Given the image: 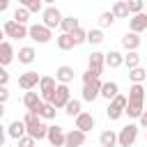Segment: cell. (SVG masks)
I'll list each match as a JSON object with an SVG mask.
<instances>
[{
    "instance_id": "obj_1",
    "label": "cell",
    "mask_w": 147,
    "mask_h": 147,
    "mask_svg": "<svg viewBox=\"0 0 147 147\" xmlns=\"http://www.w3.org/2000/svg\"><path fill=\"white\" fill-rule=\"evenodd\" d=\"M124 108H126V96H124V94H117V96H113V99L108 101V108H106V115H108V119H110V122L119 119V117L124 115Z\"/></svg>"
},
{
    "instance_id": "obj_2",
    "label": "cell",
    "mask_w": 147,
    "mask_h": 147,
    "mask_svg": "<svg viewBox=\"0 0 147 147\" xmlns=\"http://www.w3.org/2000/svg\"><path fill=\"white\" fill-rule=\"evenodd\" d=\"M138 124H126V126H122L119 129V133H117V145L119 147H133V142L138 140Z\"/></svg>"
},
{
    "instance_id": "obj_3",
    "label": "cell",
    "mask_w": 147,
    "mask_h": 147,
    "mask_svg": "<svg viewBox=\"0 0 147 147\" xmlns=\"http://www.w3.org/2000/svg\"><path fill=\"white\" fill-rule=\"evenodd\" d=\"M28 37H30L32 41H37V44H48L51 37H53V32H51V28H46L44 23H34V25L28 28Z\"/></svg>"
},
{
    "instance_id": "obj_4",
    "label": "cell",
    "mask_w": 147,
    "mask_h": 147,
    "mask_svg": "<svg viewBox=\"0 0 147 147\" xmlns=\"http://www.w3.org/2000/svg\"><path fill=\"white\" fill-rule=\"evenodd\" d=\"M41 18H44L41 23H44L46 28H51V30H53V28H60V21H62V11H60L55 5H48L46 9H41Z\"/></svg>"
},
{
    "instance_id": "obj_5",
    "label": "cell",
    "mask_w": 147,
    "mask_h": 147,
    "mask_svg": "<svg viewBox=\"0 0 147 147\" xmlns=\"http://www.w3.org/2000/svg\"><path fill=\"white\" fill-rule=\"evenodd\" d=\"M69 99H71L69 85L57 83V85H55V92H53V96H51V101H48V103H53V106L60 110V108H64V106H67V101H69Z\"/></svg>"
},
{
    "instance_id": "obj_6",
    "label": "cell",
    "mask_w": 147,
    "mask_h": 147,
    "mask_svg": "<svg viewBox=\"0 0 147 147\" xmlns=\"http://www.w3.org/2000/svg\"><path fill=\"white\" fill-rule=\"evenodd\" d=\"M2 30H5V37H11V39H25V37H28V25L16 23L14 18H9V21L2 25Z\"/></svg>"
},
{
    "instance_id": "obj_7",
    "label": "cell",
    "mask_w": 147,
    "mask_h": 147,
    "mask_svg": "<svg viewBox=\"0 0 147 147\" xmlns=\"http://www.w3.org/2000/svg\"><path fill=\"white\" fill-rule=\"evenodd\" d=\"M55 85H57L55 76H41V78H39V96H41L44 101H51V96H53V92H55Z\"/></svg>"
},
{
    "instance_id": "obj_8",
    "label": "cell",
    "mask_w": 147,
    "mask_h": 147,
    "mask_svg": "<svg viewBox=\"0 0 147 147\" xmlns=\"http://www.w3.org/2000/svg\"><path fill=\"white\" fill-rule=\"evenodd\" d=\"M101 92V78H92L87 83H83V101H94Z\"/></svg>"
},
{
    "instance_id": "obj_9",
    "label": "cell",
    "mask_w": 147,
    "mask_h": 147,
    "mask_svg": "<svg viewBox=\"0 0 147 147\" xmlns=\"http://www.w3.org/2000/svg\"><path fill=\"white\" fill-rule=\"evenodd\" d=\"M46 140L51 142V147H64V129L57 126V124L48 126V131H46Z\"/></svg>"
},
{
    "instance_id": "obj_10",
    "label": "cell",
    "mask_w": 147,
    "mask_h": 147,
    "mask_svg": "<svg viewBox=\"0 0 147 147\" xmlns=\"http://www.w3.org/2000/svg\"><path fill=\"white\" fill-rule=\"evenodd\" d=\"M85 136H87V133H83L80 129L67 131V133H64V147H83V145H85Z\"/></svg>"
},
{
    "instance_id": "obj_11",
    "label": "cell",
    "mask_w": 147,
    "mask_h": 147,
    "mask_svg": "<svg viewBox=\"0 0 147 147\" xmlns=\"http://www.w3.org/2000/svg\"><path fill=\"white\" fill-rule=\"evenodd\" d=\"M103 67H106V53H99V51H94V53L87 57V69H92L96 76H101Z\"/></svg>"
},
{
    "instance_id": "obj_12",
    "label": "cell",
    "mask_w": 147,
    "mask_h": 147,
    "mask_svg": "<svg viewBox=\"0 0 147 147\" xmlns=\"http://www.w3.org/2000/svg\"><path fill=\"white\" fill-rule=\"evenodd\" d=\"M39 78H41V76H39L37 71H25V74L18 76V87H23L25 92H28V90H34V87L39 85Z\"/></svg>"
},
{
    "instance_id": "obj_13",
    "label": "cell",
    "mask_w": 147,
    "mask_h": 147,
    "mask_svg": "<svg viewBox=\"0 0 147 147\" xmlns=\"http://www.w3.org/2000/svg\"><path fill=\"white\" fill-rule=\"evenodd\" d=\"M129 30L131 32H145L147 30V14L145 11H138V14H131V18H129Z\"/></svg>"
},
{
    "instance_id": "obj_14",
    "label": "cell",
    "mask_w": 147,
    "mask_h": 147,
    "mask_svg": "<svg viewBox=\"0 0 147 147\" xmlns=\"http://www.w3.org/2000/svg\"><path fill=\"white\" fill-rule=\"evenodd\" d=\"M41 103H44V99L39 96V92H32V90H28V92H25V96H23V106H25L28 110H34V113L39 115Z\"/></svg>"
},
{
    "instance_id": "obj_15",
    "label": "cell",
    "mask_w": 147,
    "mask_h": 147,
    "mask_svg": "<svg viewBox=\"0 0 147 147\" xmlns=\"http://www.w3.org/2000/svg\"><path fill=\"white\" fill-rule=\"evenodd\" d=\"M76 129H80L83 133H90V131L94 129V117H92L90 113L80 110V113L76 115Z\"/></svg>"
},
{
    "instance_id": "obj_16",
    "label": "cell",
    "mask_w": 147,
    "mask_h": 147,
    "mask_svg": "<svg viewBox=\"0 0 147 147\" xmlns=\"http://www.w3.org/2000/svg\"><path fill=\"white\" fill-rule=\"evenodd\" d=\"M145 96H147V90H145V85H142V83H133V85L129 87V96H126V101L145 103Z\"/></svg>"
},
{
    "instance_id": "obj_17",
    "label": "cell",
    "mask_w": 147,
    "mask_h": 147,
    "mask_svg": "<svg viewBox=\"0 0 147 147\" xmlns=\"http://www.w3.org/2000/svg\"><path fill=\"white\" fill-rule=\"evenodd\" d=\"M74 76H76V71H74V67H69V64H62V67L55 69V80H57V83L69 85V83L74 80Z\"/></svg>"
},
{
    "instance_id": "obj_18",
    "label": "cell",
    "mask_w": 147,
    "mask_h": 147,
    "mask_svg": "<svg viewBox=\"0 0 147 147\" xmlns=\"http://www.w3.org/2000/svg\"><path fill=\"white\" fill-rule=\"evenodd\" d=\"M140 41H142V39H140V34H138V32H131V30H129V32H126V34L122 37V48H124V51H138Z\"/></svg>"
},
{
    "instance_id": "obj_19",
    "label": "cell",
    "mask_w": 147,
    "mask_h": 147,
    "mask_svg": "<svg viewBox=\"0 0 147 147\" xmlns=\"http://www.w3.org/2000/svg\"><path fill=\"white\" fill-rule=\"evenodd\" d=\"M14 46L9 44V41H0V64L2 67H7V64H11L14 62Z\"/></svg>"
},
{
    "instance_id": "obj_20",
    "label": "cell",
    "mask_w": 147,
    "mask_h": 147,
    "mask_svg": "<svg viewBox=\"0 0 147 147\" xmlns=\"http://www.w3.org/2000/svg\"><path fill=\"white\" fill-rule=\"evenodd\" d=\"M106 67H110V69L124 67V55H122L119 51H108V53H106Z\"/></svg>"
},
{
    "instance_id": "obj_21",
    "label": "cell",
    "mask_w": 147,
    "mask_h": 147,
    "mask_svg": "<svg viewBox=\"0 0 147 147\" xmlns=\"http://www.w3.org/2000/svg\"><path fill=\"white\" fill-rule=\"evenodd\" d=\"M7 136L14 138V140L23 138V136H25V124H23V119H14V122L7 126Z\"/></svg>"
},
{
    "instance_id": "obj_22",
    "label": "cell",
    "mask_w": 147,
    "mask_h": 147,
    "mask_svg": "<svg viewBox=\"0 0 147 147\" xmlns=\"http://www.w3.org/2000/svg\"><path fill=\"white\" fill-rule=\"evenodd\" d=\"M119 94V87H117V83L115 80H108V83H101V92H99V96H103V99H113V96H117Z\"/></svg>"
},
{
    "instance_id": "obj_23",
    "label": "cell",
    "mask_w": 147,
    "mask_h": 147,
    "mask_svg": "<svg viewBox=\"0 0 147 147\" xmlns=\"http://www.w3.org/2000/svg\"><path fill=\"white\" fill-rule=\"evenodd\" d=\"M46 131H48V126H46L44 122H37L34 126H28V129H25V133L32 136L34 140H44V138H46Z\"/></svg>"
},
{
    "instance_id": "obj_24",
    "label": "cell",
    "mask_w": 147,
    "mask_h": 147,
    "mask_svg": "<svg viewBox=\"0 0 147 147\" xmlns=\"http://www.w3.org/2000/svg\"><path fill=\"white\" fill-rule=\"evenodd\" d=\"M99 145H101V147H115V145H117V133H115L113 129L101 131V136H99Z\"/></svg>"
},
{
    "instance_id": "obj_25",
    "label": "cell",
    "mask_w": 147,
    "mask_h": 147,
    "mask_svg": "<svg viewBox=\"0 0 147 147\" xmlns=\"http://www.w3.org/2000/svg\"><path fill=\"white\" fill-rule=\"evenodd\" d=\"M110 11H113L115 18H129V16H131V14H129V7H126V0H115Z\"/></svg>"
},
{
    "instance_id": "obj_26",
    "label": "cell",
    "mask_w": 147,
    "mask_h": 147,
    "mask_svg": "<svg viewBox=\"0 0 147 147\" xmlns=\"http://www.w3.org/2000/svg\"><path fill=\"white\" fill-rule=\"evenodd\" d=\"M34 57H37V53H34L32 46H23V48H18V62H21V64H32Z\"/></svg>"
},
{
    "instance_id": "obj_27",
    "label": "cell",
    "mask_w": 147,
    "mask_h": 147,
    "mask_svg": "<svg viewBox=\"0 0 147 147\" xmlns=\"http://www.w3.org/2000/svg\"><path fill=\"white\" fill-rule=\"evenodd\" d=\"M142 110H145V103H136V101H126V108H124V115H129L131 119H138Z\"/></svg>"
},
{
    "instance_id": "obj_28",
    "label": "cell",
    "mask_w": 147,
    "mask_h": 147,
    "mask_svg": "<svg viewBox=\"0 0 147 147\" xmlns=\"http://www.w3.org/2000/svg\"><path fill=\"white\" fill-rule=\"evenodd\" d=\"M60 28H62V32H74L76 28H80V21H78L76 16H62Z\"/></svg>"
},
{
    "instance_id": "obj_29",
    "label": "cell",
    "mask_w": 147,
    "mask_h": 147,
    "mask_svg": "<svg viewBox=\"0 0 147 147\" xmlns=\"http://www.w3.org/2000/svg\"><path fill=\"white\" fill-rule=\"evenodd\" d=\"M55 44H57L60 51H71V48H74V39H71L69 32H62L60 37H55Z\"/></svg>"
},
{
    "instance_id": "obj_30",
    "label": "cell",
    "mask_w": 147,
    "mask_h": 147,
    "mask_svg": "<svg viewBox=\"0 0 147 147\" xmlns=\"http://www.w3.org/2000/svg\"><path fill=\"white\" fill-rule=\"evenodd\" d=\"M145 78H147V69H142L140 64L129 69V80L131 83H145Z\"/></svg>"
},
{
    "instance_id": "obj_31",
    "label": "cell",
    "mask_w": 147,
    "mask_h": 147,
    "mask_svg": "<svg viewBox=\"0 0 147 147\" xmlns=\"http://www.w3.org/2000/svg\"><path fill=\"white\" fill-rule=\"evenodd\" d=\"M55 115H57V108H55L53 103L44 101L41 108H39V117H41V119H55Z\"/></svg>"
},
{
    "instance_id": "obj_32",
    "label": "cell",
    "mask_w": 147,
    "mask_h": 147,
    "mask_svg": "<svg viewBox=\"0 0 147 147\" xmlns=\"http://www.w3.org/2000/svg\"><path fill=\"white\" fill-rule=\"evenodd\" d=\"M14 21H16V23H23V25H28V21H30V11H28L23 5H18V7L14 9Z\"/></svg>"
},
{
    "instance_id": "obj_33",
    "label": "cell",
    "mask_w": 147,
    "mask_h": 147,
    "mask_svg": "<svg viewBox=\"0 0 147 147\" xmlns=\"http://www.w3.org/2000/svg\"><path fill=\"white\" fill-rule=\"evenodd\" d=\"M103 39H106V37H103V30H101V28H92V30H87V41H90V44L99 46Z\"/></svg>"
},
{
    "instance_id": "obj_34",
    "label": "cell",
    "mask_w": 147,
    "mask_h": 147,
    "mask_svg": "<svg viewBox=\"0 0 147 147\" xmlns=\"http://www.w3.org/2000/svg\"><path fill=\"white\" fill-rule=\"evenodd\" d=\"M138 64H140L138 51H126V55H124V67H126V69H133V67H138Z\"/></svg>"
},
{
    "instance_id": "obj_35",
    "label": "cell",
    "mask_w": 147,
    "mask_h": 147,
    "mask_svg": "<svg viewBox=\"0 0 147 147\" xmlns=\"http://www.w3.org/2000/svg\"><path fill=\"white\" fill-rule=\"evenodd\" d=\"M80 110H83V106H80V101H78V99H69V101H67V106H64V113H67L69 117H76Z\"/></svg>"
},
{
    "instance_id": "obj_36",
    "label": "cell",
    "mask_w": 147,
    "mask_h": 147,
    "mask_svg": "<svg viewBox=\"0 0 147 147\" xmlns=\"http://www.w3.org/2000/svg\"><path fill=\"white\" fill-rule=\"evenodd\" d=\"M69 34H71V39H74V46H80V44L87 41V30H83V28H76V30L69 32Z\"/></svg>"
},
{
    "instance_id": "obj_37",
    "label": "cell",
    "mask_w": 147,
    "mask_h": 147,
    "mask_svg": "<svg viewBox=\"0 0 147 147\" xmlns=\"http://www.w3.org/2000/svg\"><path fill=\"white\" fill-rule=\"evenodd\" d=\"M96 21H99V28H110L115 23V16H113V11H101Z\"/></svg>"
},
{
    "instance_id": "obj_38",
    "label": "cell",
    "mask_w": 147,
    "mask_h": 147,
    "mask_svg": "<svg viewBox=\"0 0 147 147\" xmlns=\"http://www.w3.org/2000/svg\"><path fill=\"white\" fill-rule=\"evenodd\" d=\"M37 122H41V117H39L34 110H28V113H25V117H23V124H25V129H28V126H34Z\"/></svg>"
},
{
    "instance_id": "obj_39",
    "label": "cell",
    "mask_w": 147,
    "mask_h": 147,
    "mask_svg": "<svg viewBox=\"0 0 147 147\" xmlns=\"http://www.w3.org/2000/svg\"><path fill=\"white\" fill-rule=\"evenodd\" d=\"M126 7H129V14H138L145 9V0H126Z\"/></svg>"
},
{
    "instance_id": "obj_40",
    "label": "cell",
    "mask_w": 147,
    "mask_h": 147,
    "mask_svg": "<svg viewBox=\"0 0 147 147\" xmlns=\"http://www.w3.org/2000/svg\"><path fill=\"white\" fill-rule=\"evenodd\" d=\"M16 142H18V147H37V140H34L32 136H28V133H25L23 138H18Z\"/></svg>"
},
{
    "instance_id": "obj_41",
    "label": "cell",
    "mask_w": 147,
    "mask_h": 147,
    "mask_svg": "<svg viewBox=\"0 0 147 147\" xmlns=\"http://www.w3.org/2000/svg\"><path fill=\"white\" fill-rule=\"evenodd\" d=\"M9 101V90L7 85H0V103H7Z\"/></svg>"
},
{
    "instance_id": "obj_42",
    "label": "cell",
    "mask_w": 147,
    "mask_h": 147,
    "mask_svg": "<svg viewBox=\"0 0 147 147\" xmlns=\"http://www.w3.org/2000/svg\"><path fill=\"white\" fill-rule=\"evenodd\" d=\"M9 83V74H7V67L0 64V85H7Z\"/></svg>"
},
{
    "instance_id": "obj_43",
    "label": "cell",
    "mask_w": 147,
    "mask_h": 147,
    "mask_svg": "<svg viewBox=\"0 0 147 147\" xmlns=\"http://www.w3.org/2000/svg\"><path fill=\"white\" fill-rule=\"evenodd\" d=\"M92 78H99V76H96V74H94L92 69H87V71L83 74V83H87V80H92Z\"/></svg>"
},
{
    "instance_id": "obj_44",
    "label": "cell",
    "mask_w": 147,
    "mask_h": 147,
    "mask_svg": "<svg viewBox=\"0 0 147 147\" xmlns=\"http://www.w3.org/2000/svg\"><path fill=\"white\" fill-rule=\"evenodd\" d=\"M138 122H140V126H142V129H147V110H142V113H140Z\"/></svg>"
},
{
    "instance_id": "obj_45",
    "label": "cell",
    "mask_w": 147,
    "mask_h": 147,
    "mask_svg": "<svg viewBox=\"0 0 147 147\" xmlns=\"http://www.w3.org/2000/svg\"><path fill=\"white\" fill-rule=\"evenodd\" d=\"M5 140H7V129H5L2 124H0V147L5 145Z\"/></svg>"
},
{
    "instance_id": "obj_46",
    "label": "cell",
    "mask_w": 147,
    "mask_h": 147,
    "mask_svg": "<svg viewBox=\"0 0 147 147\" xmlns=\"http://www.w3.org/2000/svg\"><path fill=\"white\" fill-rule=\"evenodd\" d=\"M9 2H11V0H0V14H2V11H7Z\"/></svg>"
},
{
    "instance_id": "obj_47",
    "label": "cell",
    "mask_w": 147,
    "mask_h": 147,
    "mask_svg": "<svg viewBox=\"0 0 147 147\" xmlns=\"http://www.w3.org/2000/svg\"><path fill=\"white\" fill-rule=\"evenodd\" d=\"M2 115H5V103H0V119H2Z\"/></svg>"
},
{
    "instance_id": "obj_48",
    "label": "cell",
    "mask_w": 147,
    "mask_h": 147,
    "mask_svg": "<svg viewBox=\"0 0 147 147\" xmlns=\"http://www.w3.org/2000/svg\"><path fill=\"white\" fill-rule=\"evenodd\" d=\"M0 41H5V30L0 28Z\"/></svg>"
},
{
    "instance_id": "obj_49",
    "label": "cell",
    "mask_w": 147,
    "mask_h": 147,
    "mask_svg": "<svg viewBox=\"0 0 147 147\" xmlns=\"http://www.w3.org/2000/svg\"><path fill=\"white\" fill-rule=\"evenodd\" d=\"M41 2H46V5H55V0H41Z\"/></svg>"
},
{
    "instance_id": "obj_50",
    "label": "cell",
    "mask_w": 147,
    "mask_h": 147,
    "mask_svg": "<svg viewBox=\"0 0 147 147\" xmlns=\"http://www.w3.org/2000/svg\"><path fill=\"white\" fill-rule=\"evenodd\" d=\"M145 90H147V78H145Z\"/></svg>"
},
{
    "instance_id": "obj_51",
    "label": "cell",
    "mask_w": 147,
    "mask_h": 147,
    "mask_svg": "<svg viewBox=\"0 0 147 147\" xmlns=\"http://www.w3.org/2000/svg\"><path fill=\"white\" fill-rule=\"evenodd\" d=\"M145 142H147V136H145Z\"/></svg>"
},
{
    "instance_id": "obj_52",
    "label": "cell",
    "mask_w": 147,
    "mask_h": 147,
    "mask_svg": "<svg viewBox=\"0 0 147 147\" xmlns=\"http://www.w3.org/2000/svg\"><path fill=\"white\" fill-rule=\"evenodd\" d=\"M16 2H18V0H16Z\"/></svg>"
},
{
    "instance_id": "obj_53",
    "label": "cell",
    "mask_w": 147,
    "mask_h": 147,
    "mask_svg": "<svg viewBox=\"0 0 147 147\" xmlns=\"http://www.w3.org/2000/svg\"><path fill=\"white\" fill-rule=\"evenodd\" d=\"M145 110H147V108H145Z\"/></svg>"
}]
</instances>
